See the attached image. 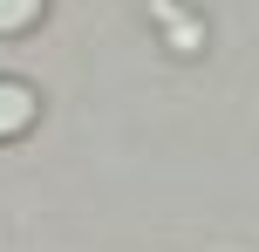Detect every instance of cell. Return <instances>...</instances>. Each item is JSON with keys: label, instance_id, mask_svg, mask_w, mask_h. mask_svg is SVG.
Here are the masks:
<instances>
[{"label": "cell", "instance_id": "1", "mask_svg": "<svg viewBox=\"0 0 259 252\" xmlns=\"http://www.w3.org/2000/svg\"><path fill=\"white\" fill-rule=\"evenodd\" d=\"M34 116H41L34 89H27V82H0V143L21 136V130H34Z\"/></svg>", "mask_w": 259, "mask_h": 252}, {"label": "cell", "instance_id": "2", "mask_svg": "<svg viewBox=\"0 0 259 252\" xmlns=\"http://www.w3.org/2000/svg\"><path fill=\"white\" fill-rule=\"evenodd\" d=\"M41 7L48 0H0V34H21V27L41 21Z\"/></svg>", "mask_w": 259, "mask_h": 252}]
</instances>
